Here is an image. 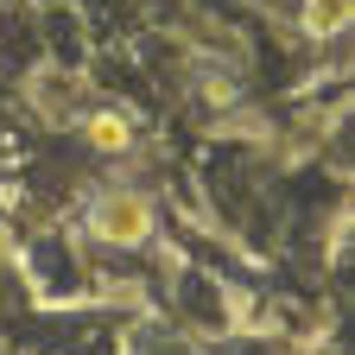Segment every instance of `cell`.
Segmentation results:
<instances>
[{"label": "cell", "instance_id": "1", "mask_svg": "<svg viewBox=\"0 0 355 355\" xmlns=\"http://www.w3.org/2000/svg\"><path fill=\"white\" fill-rule=\"evenodd\" d=\"M32 266L44 273V286H58V292H64V286H76V260H70L58 241H38V248H32Z\"/></svg>", "mask_w": 355, "mask_h": 355}, {"label": "cell", "instance_id": "2", "mask_svg": "<svg viewBox=\"0 0 355 355\" xmlns=\"http://www.w3.org/2000/svg\"><path fill=\"white\" fill-rule=\"evenodd\" d=\"M184 298H191V311H197V318H216V292L197 279V286H184Z\"/></svg>", "mask_w": 355, "mask_h": 355}, {"label": "cell", "instance_id": "3", "mask_svg": "<svg viewBox=\"0 0 355 355\" xmlns=\"http://www.w3.org/2000/svg\"><path fill=\"white\" fill-rule=\"evenodd\" d=\"M51 38H58V51H76V32H70L64 13H51Z\"/></svg>", "mask_w": 355, "mask_h": 355}]
</instances>
